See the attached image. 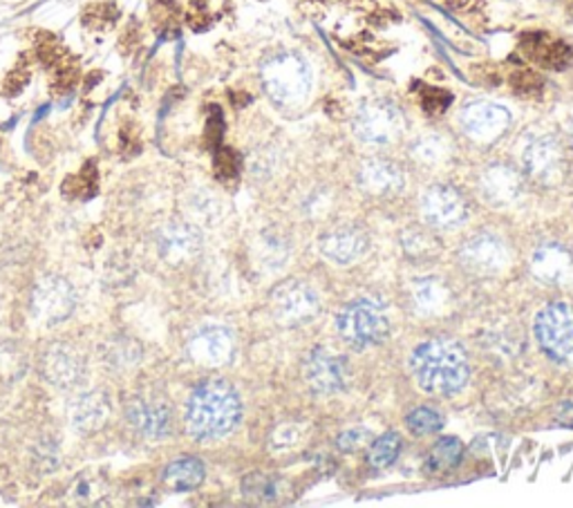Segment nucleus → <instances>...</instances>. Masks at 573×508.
I'll return each instance as SVG.
<instances>
[{
  "instance_id": "obj_1",
  "label": "nucleus",
  "mask_w": 573,
  "mask_h": 508,
  "mask_svg": "<svg viewBox=\"0 0 573 508\" xmlns=\"http://www.w3.org/2000/svg\"><path fill=\"white\" fill-rule=\"evenodd\" d=\"M412 372L423 393L449 397L466 386L469 354L453 339H432L415 350Z\"/></svg>"
},
{
  "instance_id": "obj_2",
  "label": "nucleus",
  "mask_w": 573,
  "mask_h": 508,
  "mask_svg": "<svg viewBox=\"0 0 573 508\" xmlns=\"http://www.w3.org/2000/svg\"><path fill=\"white\" fill-rule=\"evenodd\" d=\"M242 417V404L227 380H205L186 406V428L200 441L227 437Z\"/></svg>"
},
{
  "instance_id": "obj_3",
  "label": "nucleus",
  "mask_w": 573,
  "mask_h": 508,
  "mask_svg": "<svg viewBox=\"0 0 573 508\" xmlns=\"http://www.w3.org/2000/svg\"><path fill=\"white\" fill-rule=\"evenodd\" d=\"M339 332L343 341L356 350H365L386 341L390 332L388 316L378 302L359 298L350 302L339 316Z\"/></svg>"
},
{
  "instance_id": "obj_4",
  "label": "nucleus",
  "mask_w": 573,
  "mask_h": 508,
  "mask_svg": "<svg viewBox=\"0 0 573 508\" xmlns=\"http://www.w3.org/2000/svg\"><path fill=\"white\" fill-rule=\"evenodd\" d=\"M263 84L267 95L280 106H298L311 88L307 63L296 54H280L265 63Z\"/></svg>"
},
{
  "instance_id": "obj_5",
  "label": "nucleus",
  "mask_w": 573,
  "mask_h": 508,
  "mask_svg": "<svg viewBox=\"0 0 573 508\" xmlns=\"http://www.w3.org/2000/svg\"><path fill=\"white\" fill-rule=\"evenodd\" d=\"M536 336L551 361L573 367V305H547L536 319Z\"/></svg>"
},
{
  "instance_id": "obj_6",
  "label": "nucleus",
  "mask_w": 573,
  "mask_h": 508,
  "mask_svg": "<svg viewBox=\"0 0 573 508\" xmlns=\"http://www.w3.org/2000/svg\"><path fill=\"white\" fill-rule=\"evenodd\" d=\"M77 307V294L73 285L60 276H45L32 291V316L41 325H60L70 319Z\"/></svg>"
},
{
  "instance_id": "obj_7",
  "label": "nucleus",
  "mask_w": 573,
  "mask_h": 508,
  "mask_svg": "<svg viewBox=\"0 0 573 508\" xmlns=\"http://www.w3.org/2000/svg\"><path fill=\"white\" fill-rule=\"evenodd\" d=\"M404 131V114L388 101H372L365 103L356 119H354V133L361 142L386 146L393 144Z\"/></svg>"
},
{
  "instance_id": "obj_8",
  "label": "nucleus",
  "mask_w": 573,
  "mask_h": 508,
  "mask_svg": "<svg viewBox=\"0 0 573 508\" xmlns=\"http://www.w3.org/2000/svg\"><path fill=\"white\" fill-rule=\"evenodd\" d=\"M272 307L283 325L294 328L313 321L321 311V300L307 283L287 280L272 291Z\"/></svg>"
},
{
  "instance_id": "obj_9",
  "label": "nucleus",
  "mask_w": 573,
  "mask_h": 508,
  "mask_svg": "<svg viewBox=\"0 0 573 508\" xmlns=\"http://www.w3.org/2000/svg\"><path fill=\"white\" fill-rule=\"evenodd\" d=\"M41 374L49 386L73 390L86 378V358L73 345H49L41 358Z\"/></svg>"
},
{
  "instance_id": "obj_10",
  "label": "nucleus",
  "mask_w": 573,
  "mask_h": 508,
  "mask_svg": "<svg viewBox=\"0 0 573 508\" xmlns=\"http://www.w3.org/2000/svg\"><path fill=\"white\" fill-rule=\"evenodd\" d=\"M125 419L146 439L159 441L173 432L170 406L153 395H137L125 404Z\"/></svg>"
},
{
  "instance_id": "obj_11",
  "label": "nucleus",
  "mask_w": 573,
  "mask_h": 508,
  "mask_svg": "<svg viewBox=\"0 0 573 508\" xmlns=\"http://www.w3.org/2000/svg\"><path fill=\"white\" fill-rule=\"evenodd\" d=\"M421 211L432 227L453 229L469 218V202L458 188L439 184L423 194Z\"/></svg>"
},
{
  "instance_id": "obj_12",
  "label": "nucleus",
  "mask_w": 573,
  "mask_h": 508,
  "mask_svg": "<svg viewBox=\"0 0 573 508\" xmlns=\"http://www.w3.org/2000/svg\"><path fill=\"white\" fill-rule=\"evenodd\" d=\"M462 125L471 140L480 144H491L499 140L508 125H511V112L499 103L491 101H475L464 108Z\"/></svg>"
},
{
  "instance_id": "obj_13",
  "label": "nucleus",
  "mask_w": 573,
  "mask_h": 508,
  "mask_svg": "<svg viewBox=\"0 0 573 508\" xmlns=\"http://www.w3.org/2000/svg\"><path fill=\"white\" fill-rule=\"evenodd\" d=\"M305 378L313 393L332 395V393H341L348 386L350 369L348 363L334 352L313 350L305 363Z\"/></svg>"
},
{
  "instance_id": "obj_14",
  "label": "nucleus",
  "mask_w": 573,
  "mask_h": 508,
  "mask_svg": "<svg viewBox=\"0 0 573 508\" xmlns=\"http://www.w3.org/2000/svg\"><path fill=\"white\" fill-rule=\"evenodd\" d=\"M202 246L200 231L186 222H168L157 233L159 256L170 265H184L194 261Z\"/></svg>"
},
{
  "instance_id": "obj_15",
  "label": "nucleus",
  "mask_w": 573,
  "mask_h": 508,
  "mask_svg": "<svg viewBox=\"0 0 573 508\" xmlns=\"http://www.w3.org/2000/svg\"><path fill=\"white\" fill-rule=\"evenodd\" d=\"M188 354L200 365L220 367L233 356V334L222 325L200 328L188 341Z\"/></svg>"
},
{
  "instance_id": "obj_16",
  "label": "nucleus",
  "mask_w": 573,
  "mask_h": 508,
  "mask_svg": "<svg viewBox=\"0 0 573 508\" xmlns=\"http://www.w3.org/2000/svg\"><path fill=\"white\" fill-rule=\"evenodd\" d=\"M527 173L540 184H555L564 173V153L553 137L533 140L522 155Z\"/></svg>"
},
{
  "instance_id": "obj_17",
  "label": "nucleus",
  "mask_w": 573,
  "mask_h": 508,
  "mask_svg": "<svg viewBox=\"0 0 573 508\" xmlns=\"http://www.w3.org/2000/svg\"><path fill=\"white\" fill-rule=\"evenodd\" d=\"M462 263L475 274H495L508 263L506 244L491 233H480L462 246Z\"/></svg>"
},
{
  "instance_id": "obj_18",
  "label": "nucleus",
  "mask_w": 573,
  "mask_h": 508,
  "mask_svg": "<svg viewBox=\"0 0 573 508\" xmlns=\"http://www.w3.org/2000/svg\"><path fill=\"white\" fill-rule=\"evenodd\" d=\"M361 188L370 196L376 198H386V196H397L406 186V177L404 170L395 164V162H386V159H374L367 162L361 168L359 175Z\"/></svg>"
},
{
  "instance_id": "obj_19",
  "label": "nucleus",
  "mask_w": 573,
  "mask_h": 508,
  "mask_svg": "<svg viewBox=\"0 0 573 508\" xmlns=\"http://www.w3.org/2000/svg\"><path fill=\"white\" fill-rule=\"evenodd\" d=\"M367 235L356 227H341L321 240L323 256L337 265H350L367 251Z\"/></svg>"
},
{
  "instance_id": "obj_20",
  "label": "nucleus",
  "mask_w": 573,
  "mask_h": 508,
  "mask_svg": "<svg viewBox=\"0 0 573 508\" xmlns=\"http://www.w3.org/2000/svg\"><path fill=\"white\" fill-rule=\"evenodd\" d=\"M480 188H482V196L486 202H491L495 207H506V205H514L520 198L522 179L514 168L491 166L482 175Z\"/></svg>"
},
{
  "instance_id": "obj_21",
  "label": "nucleus",
  "mask_w": 573,
  "mask_h": 508,
  "mask_svg": "<svg viewBox=\"0 0 573 508\" xmlns=\"http://www.w3.org/2000/svg\"><path fill=\"white\" fill-rule=\"evenodd\" d=\"M70 419H73L75 430L81 434L99 432L110 419L108 395L101 390H90V393L81 395L70 410Z\"/></svg>"
},
{
  "instance_id": "obj_22",
  "label": "nucleus",
  "mask_w": 573,
  "mask_h": 508,
  "mask_svg": "<svg viewBox=\"0 0 573 508\" xmlns=\"http://www.w3.org/2000/svg\"><path fill=\"white\" fill-rule=\"evenodd\" d=\"M531 272L538 280L547 285H558L569 280L573 272V258L571 253L560 244H544L533 253Z\"/></svg>"
},
{
  "instance_id": "obj_23",
  "label": "nucleus",
  "mask_w": 573,
  "mask_h": 508,
  "mask_svg": "<svg viewBox=\"0 0 573 508\" xmlns=\"http://www.w3.org/2000/svg\"><path fill=\"white\" fill-rule=\"evenodd\" d=\"M525 52L540 60L544 68L551 70H564L566 66H571L573 60V52L569 49V45L560 43V41H551L547 34H531L525 38Z\"/></svg>"
},
{
  "instance_id": "obj_24",
  "label": "nucleus",
  "mask_w": 573,
  "mask_h": 508,
  "mask_svg": "<svg viewBox=\"0 0 573 508\" xmlns=\"http://www.w3.org/2000/svg\"><path fill=\"white\" fill-rule=\"evenodd\" d=\"M205 464L198 457H179L170 462L164 471V482L179 493L196 490L205 482Z\"/></svg>"
},
{
  "instance_id": "obj_25",
  "label": "nucleus",
  "mask_w": 573,
  "mask_h": 508,
  "mask_svg": "<svg viewBox=\"0 0 573 508\" xmlns=\"http://www.w3.org/2000/svg\"><path fill=\"white\" fill-rule=\"evenodd\" d=\"M462 453H464V443L458 437L439 439L426 457V464H423L426 473L439 475V473L455 468L462 460Z\"/></svg>"
},
{
  "instance_id": "obj_26",
  "label": "nucleus",
  "mask_w": 573,
  "mask_h": 508,
  "mask_svg": "<svg viewBox=\"0 0 573 508\" xmlns=\"http://www.w3.org/2000/svg\"><path fill=\"white\" fill-rule=\"evenodd\" d=\"M449 300V289L437 278H419L412 285V305L419 313H437Z\"/></svg>"
},
{
  "instance_id": "obj_27",
  "label": "nucleus",
  "mask_w": 573,
  "mask_h": 508,
  "mask_svg": "<svg viewBox=\"0 0 573 508\" xmlns=\"http://www.w3.org/2000/svg\"><path fill=\"white\" fill-rule=\"evenodd\" d=\"M401 244L404 251L408 253L410 258H432L434 253L439 251V240L432 231L423 229V227H410L404 235H401Z\"/></svg>"
},
{
  "instance_id": "obj_28",
  "label": "nucleus",
  "mask_w": 573,
  "mask_h": 508,
  "mask_svg": "<svg viewBox=\"0 0 573 508\" xmlns=\"http://www.w3.org/2000/svg\"><path fill=\"white\" fill-rule=\"evenodd\" d=\"M399 451H401V437L397 432L381 434L370 446L367 464L372 468H388L397 460Z\"/></svg>"
},
{
  "instance_id": "obj_29",
  "label": "nucleus",
  "mask_w": 573,
  "mask_h": 508,
  "mask_svg": "<svg viewBox=\"0 0 573 508\" xmlns=\"http://www.w3.org/2000/svg\"><path fill=\"white\" fill-rule=\"evenodd\" d=\"M412 155L423 164H439L451 155V146L441 135H426L412 146Z\"/></svg>"
},
{
  "instance_id": "obj_30",
  "label": "nucleus",
  "mask_w": 573,
  "mask_h": 508,
  "mask_svg": "<svg viewBox=\"0 0 573 508\" xmlns=\"http://www.w3.org/2000/svg\"><path fill=\"white\" fill-rule=\"evenodd\" d=\"M242 493L253 501H272L278 497V484L274 477L256 473V475L244 477Z\"/></svg>"
},
{
  "instance_id": "obj_31",
  "label": "nucleus",
  "mask_w": 573,
  "mask_h": 508,
  "mask_svg": "<svg viewBox=\"0 0 573 508\" xmlns=\"http://www.w3.org/2000/svg\"><path fill=\"white\" fill-rule=\"evenodd\" d=\"M406 423H408V428H410L412 434L426 437V434L437 432V430L441 428L443 419H441V415L434 412L432 408H417V410H412V412L408 415Z\"/></svg>"
},
{
  "instance_id": "obj_32",
  "label": "nucleus",
  "mask_w": 573,
  "mask_h": 508,
  "mask_svg": "<svg viewBox=\"0 0 573 508\" xmlns=\"http://www.w3.org/2000/svg\"><path fill=\"white\" fill-rule=\"evenodd\" d=\"M142 358V350L133 343V341H121L117 343L114 347H110V354H108V361L114 365V367H131L135 363H140Z\"/></svg>"
},
{
  "instance_id": "obj_33",
  "label": "nucleus",
  "mask_w": 573,
  "mask_h": 508,
  "mask_svg": "<svg viewBox=\"0 0 573 508\" xmlns=\"http://www.w3.org/2000/svg\"><path fill=\"white\" fill-rule=\"evenodd\" d=\"M261 261L267 263L272 269L283 267L285 258H287V246L280 242V238H263L261 240Z\"/></svg>"
},
{
  "instance_id": "obj_34",
  "label": "nucleus",
  "mask_w": 573,
  "mask_h": 508,
  "mask_svg": "<svg viewBox=\"0 0 573 508\" xmlns=\"http://www.w3.org/2000/svg\"><path fill=\"white\" fill-rule=\"evenodd\" d=\"M370 432L365 430V428H352V430H348V432H343L341 437H339V451H343V453H354L356 449H361L363 443H367L370 441Z\"/></svg>"
},
{
  "instance_id": "obj_35",
  "label": "nucleus",
  "mask_w": 573,
  "mask_h": 508,
  "mask_svg": "<svg viewBox=\"0 0 573 508\" xmlns=\"http://www.w3.org/2000/svg\"><path fill=\"white\" fill-rule=\"evenodd\" d=\"M421 103L428 112L437 114V112H443L445 108H449L451 103V95L443 92V90H437V88H426L421 92Z\"/></svg>"
},
{
  "instance_id": "obj_36",
  "label": "nucleus",
  "mask_w": 573,
  "mask_h": 508,
  "mask_svg": "<svg viewBox=\"0 0 573 508\" xmlns=\"http://www.w3.org/2000/svg\"><path fill=\"white\" fill-rule=\"evenodd\" d=\"M296 441H298V430H296L294 426H289V423H285V426H280V428H276V432H274V439H272L274 449H278V451H285V449H291V446H296Z\"/></svg>"
},
{
  "instance_id": "obj_37",
  "label": "nucleus",
  "mask_w": 573,
  "mask_h": 508,
  "mask_svg": "<svg viewBox=\"0 0 573 508\" xmlns=\"http://www.w3.org/2000/svg\"><path fill=\"white\" fill-rule=\"evenodd\" d=\"M216 170L220 177H233L238 173V159L231 151H222L216 157Z\"/></svg>"
},
{
  "instance_id": "obj_38",
  "label": "nucleus",
  "mask_w": 573,
  "mask_h": 508,
  "mask_svg": "<svg viewBox=\"0 0 573 508\" xmlns=\"http://www.w3.org/2000/svg\"><path fill=\"white\" fill-rule=\"evenodd\" d=\"M514 86H516L520 92H533V90H538V88L542 86V81H540V77H538L536 73L522 70V73H518V75L514 77Z\"/></svg>"
},
{
  "instance_id": "obj_39",
  "label": "nucleus",
  "mask_w": 573,
  "mask_h": 508,
  "mask_svg": "<svg viewBox=\"0 0 573 508\" xmlns=\"http://www.w3.org/2000/svg\"><path fill=\"white\" fill-rule=\"evenodd\" d=\"M558 423H562V426H566V428H573V404L560 406V410H558Z\"/></svg>"
}]
</instances>
